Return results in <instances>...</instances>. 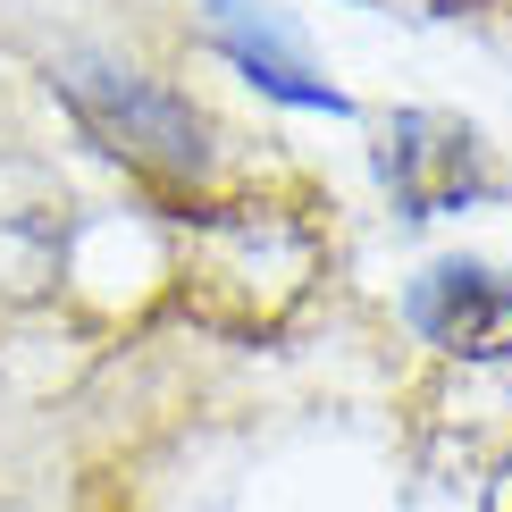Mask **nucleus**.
Instances as JSON below:
<instances>
[{
	"instance_id": "1",
	"label": "nucleus",
	"mask_w": 512,
	"mask_h": 512,
	"mask_svg": "<svg viewBox=\"0 0 512 512\" xmlns=\"http://www.w3.org/2000/svg\"><path fill=\"white\" fill-rule=\"evenodd\" d=\"M51 84L76 110L84 135L110 160H126L143 185H160V194H210V177H219V126L185 93H168V84L135 76V68H101V59H68Z\"/></svg>"
},
{
	"instance_id": "2",
	"label": "nucleus",
	"mask_w": 512,
	"mask_h": 512,
	"mask_svg": "<svg viewBox=\"0 0 512 512\" xmlns=\"http://www.w3.org/2000/svg\"><path fill=\"white\" fill-rule=\"evenodd\" d=\"M378 185L395 194L403 219H445L496 194V160H487L479 126L454 110H395L378 135Z\"/></svg>"
},
{
	"instance_id": "3",
	"label": "nucleus",
	"mask_w": 512,
	"mask_h": 512,
	"mask_svg": "<svg viewBox=\"0 0 512 512\" xmlns=\"http://www.w3.org/2000/svg\"><path fill=\"white\" fill-rule=\"evenodd\" d=\"M68 227H76V202L59 185V168L0 152V303H42L59 286Z\"/></svg>"
},
{
	"instance_id": "4",
	"label": "nucleus",
	"mask_w": 512,
	"mask_h": 512,
	"mask_svg": "<svg viewBox=\"0 0 512 512\" xmlns=\"http://www.w3.org/2000/svg\"><path fill=\"white\" fill-rule=\"evenodd\" d=\"M403 319L454 361H512V277L487 261H429L403 286Z\"/></svg>"
},
{
	"instance_id": "5",
	"label": "nucleus",
	"mask_w": 512,
	"mask_h": 512,
	"mask_svg": "<svg viewBox=\"0 0 512 512\" xmlns=\"http://www.w3.org/2000/svg\"><path fill=\"white\" fill-rule=\"evenodd\" d=\"M210 26H219V51L236 59V68L261 84L269 101H286V110H328V118H353V101L336 93L328 76L311 68V51L277 26L269 9H244V0H210Z\"/></svg>"
}]
</instances>
